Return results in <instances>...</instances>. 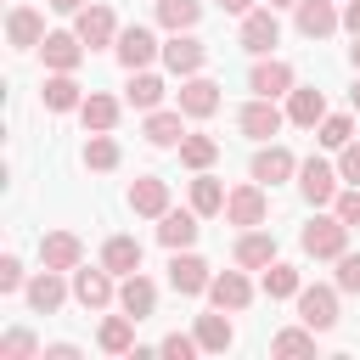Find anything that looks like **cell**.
<instances>
[{
	"instance_id": "e0dca14e",
	"label": "cell",
	"mask_w": 360,
	"mask_h": 360,
	"mask_svg": "<svg viewBox=\"0 0 360 360\" xmlns=\"http://www.w3.org/2000/svg\"><path fill=\"white\" fill-rule=\"evenodd\" d=\"M292 304H298V321L304 326H315V332H332L338 326V281L332 287H304Z\"/></svg>"
},
{
	"instance_id": "d4e9b609",
	"label": "cell",
	"mask_w": 360,
	"mask_h": 360,
	"mask_svg": "<svg viewBox=\"0 0 360 360\" xmlns=\"http://www.w3.org/2000/svg\"><path fill=\"white\" fill-rule=\"evenodd\" d=\"M45 112H79L84 107V84L73 73H45V90H39Z\"/></svg>"
},
{
	"instance_id": "4fadbf2b",
	"label": "cell",
	"mask_w": 360,
	"mask_h": 360,
	"mask_svg": "<svg viewBox=\"0 0 360 360\" xmlns=\"http://www.w3.org/2000/svg\"><path fill=\"white\" fill-rule=\"evenodd\" d=\"M298 84V73H292V62H281V56H253V73H248V90L253 96H287Z\"/></svg>"
},
{
	"instance_id": "816d5d0a",
	"label": "cell",
	"mask_w": 360,
	"mask_h": 360,
	"mask_svg": "<svg viewBox=\"0 0 360 360\" xmlns=\"http://www.w3.org/2000/svg\"><path fill=\"white\" fill-rule=\"evenodd\" d=\"M349 101H354V112H360V79H354V90H349Z\"/></svg>"
},
{
	"instance_id": "ab89813d",
	"label": "cell",
	"mask_w": 360,
	"mask_h": 360,
	"mask_svg": "<svg viewBox=\"0 0 360 360\" xmlns=\"http://www.w3.org/2000/svg\"><path fill=\"white\" fill-rule=\"evenodd\" d=\"M34 354H45V349H39V338H34L28 326H11V332L0 338V360H34Z\"/></svg>"
},
{
	"instance_id": "52a82bcc",
	"label": "cell",
	"mask_w": 360,
	"mask_h": 360,
	"mask_svg": "<svg viewBox=\"0 0 360 360\" xmlns=\"http://www.w3.org/2000/svg\"><path fill=\"white\" fill-rule=\"evenodd\" d=\"M73 28H79V39H84L90 51L118 45V17H112V6H107V0H90V6L73 17Z\"/></svg>"
},
{
	"instance_id": "60d3db41",
	"label": "cell",
	"mask_w": 360,
	"mask_h": 360,
	"mask_svg": "<svg viewBox=\"0 0 360 360\" xmlns=\"http://www.w3.org/2000/svg\"><path fill=\"white\" fill-rule=\"evenodd\" d=\"M158 354H169V360H191V354H202V343H197V332H169V338L158 343Z\"/></svg>"
},
{
	"instance_id": "c3c4849f",
	"label": "cell",
	"mask_w": 360,
	"mask_h": 360,
	"mask_svg": "<svg viewBox=\"0 0 360 360\" xmlns=\"http://www.w3.org/2000/svg\"><path fill=\"white\" fill-rule=\"evenodd\" d=\"M45 6H51V11H62V17H79L90 0H45Z\"/></svg>"
},
{
	"instance_id": "8d00e7d4",
	"label": "cell",
	"mask_w": 360,
	"mask_h": 360,
	"mask_svg": "<svg viewBox=\"0 0 360 360\" xmlns=\"http://www.w3.org/2000/svg\"><path fill=\"white\" fill-rule=\"evenodd\" d=\"M225 197H231V191H225V186H219V180H214L208 169H202V174L191 180V208H197L202 219H208V214H225Z\"/></svg>"
},
{
	"instance_id": "f546056e",
	"label": "cell",
	"mask_w": 360,
	"mask_h": 360,
	"mask_svg": "<svg viewBox=\"0 0 360 360\" xmlns=\"http://www.w3.org/2000/svg\"><path fill=\"white\" fill-rule=\"evenodd\" d=\"M264 298H298L304 292V270L298 264H287V259H276V264H264Z\"/></svg>"
},
{
	"instance_id": "f35d334b",
	"label": "cell",
	"mask_w": 360,
	"mask_h": 360,
	"mask_svg": "<svg viewBox=\"0 0 360 360\" xmlns=\"http://www.w3.org/2000/svg\"><path fill=\"white\" fill-rule=\"evenodd\" d=\"M315 141H321L326 152H338V146H349V141H354V118H349V112H326V118L315 124Z\"/></svg>"
},
{
	"instance_id": "277c9868",
	"label": "cell",
	"mask_w": 360,
	"mask_h": 360,
	"mask_svg": "<svg viewBox=\"0 0 360 360\" xmlns=\"http://www.w3.org/2000/svg\"><path fill=\"white\" fill-rule=\"evenodd\" d=\"M112 56L124 62V73H141V68H152V62L163 56V45H158V34H152L146 22H129V28H118Z\"/></svg>"
},
{
	"instance_id": "d6a6232c",
	"label": "cell",
	"mask_w": 360,
	"mask_h": 360,
	"mask_svg": "<svg viewBox=\"0 0 360 360\" xmlns=\"http://www.w3.org/2000/svg\"><path fill=\"white\" fill-rule=\"evenodd\" d=\"M118 96H107V90H90L84 96V107H79V118H84V129H118Z\"/></svg>"
},
{
	"instance_id": "cb8c5ba5",
	"label": "cell",
	"mask_w": 360,
	"mask_h": 360,
	"mask_svg": "<svg viewBox=\"0 0 360 360\" xmlns=\"http://www.w3.org/2000/svg\"><path fill=\"white\" fill-rule=\"evenodd\" d=\"M118 309H124V315H135V321H146V315L158 309V281H152V276H141V270H135V276H124V281H118Z\"/></svg>"
},
{
	"instance_id": "f1b7e54d",
	"label": "cell",
	"mask_w": 360,
	"mask_h": 360,
	"mask_svg": "<svg viewBox=\"0 0 360 360\" xmlns=\"http://www.w3.org/2000/svg\"><path fill=\"white\" fill-rule=\"evenodd\" d=\"M101 264H107L112 276H135V270H141V242H135V236H107V242H101Z\"/></svg>"
},
{
	"instance_id": "9c48e42d",
	"label": "cell",
	"mask_w": 360,
	"mask_h": 360,
	"mask_svg": "<svg viewBox=\"0 0 360 360\" xmlns=\"http://www.w3.org/2000/svg\"><path fill=\"white\" fill-rule=\"evenodd\" d=\"M281 124H287V107H276L270 96H253V101L236 112V129H242L248 141H270V135H281Z\"/></svg>"
},
{
	"instance_id": "7402d4cb",
	"label": "cell",
	"mask_w": 360,
	"mask_h": 360,
	"mask_svg": "<svg viewBox=\"0 0 360 360\" xmlns=\"http://www.w3.org/2000/svg\"><path fill=\"white\" fill-rule=\"evenodd\" d=\"M129 214H141V219H163V214H169V180L141 174V180L129 186Z\"/></svg>"
},
{
	"instance_id": "2e32d148",
	"label": "cell",
	"mask_w": 360,
	"mask_h": 360,
	"mask_svg": "<svg viewBox=\"0 0 360 360\" xmlns=\"http://www.w3.org/2000/svg\"><path fill=\"white\" fill-rule=\"evenodd\" d=\"M73 298L84 304V309H107V304H118V287H112V270L107 264H79L73 270Z\"/></svg>"
},
{
	"instance_id": "7a4b0ae2",
	"label": "cell",
	"mask_w": 360,
	"mask_h": 360,
	"mask_svg": "<svg viewBox=\"0 0 360 360\" xmlns=\"http://www.w3.org/2000/svg\"><path fill=\"white\" fill-rule=\"evenodd\" d=\"M298 242H304L309 259H338V253H349V225H343L338 214H321V208H315V219L304 225Z\"/></svg>"
},
{
	"instance_id": "484cf974",
	"label": "cell",
	"mask_w": 360,
	"mask_h": 360,
	"mask_svg": "<svg viewBox=\"0 0 360 360\" xmlns=\"http://www.w3.org/2000/svg\"><path fill=\"white\" fill-rule=\"evenodd\" d=\"M141 135H146L152 146H180V141H186V112H180V107H152L146 124H141Z\"/></svg>"
},
{
	"instance_id": "bcb514c9",
	"label": "cell",
	"mask_w": 360,
	"mask_h": 360,
	"mask_svg": "<svg viewBox=\"0 0 360 360\" xmlns=\"http://www.w3.org/2000/svg\"><path fill=\"white\" fill-rule=\"evenodd\" d=\"M45 360H79V343H45Z\"/></svg>"
},
{
	"instance_id": "d6986e66",
	"label": "cell",
	"mask_w": 360,
	"mask_h": 360,
	"mask_svg": "<svg viewBox=\"0 0 360 360\" xmlns=\"http://www.w3.org/2000/svg\"><path fill=\"white\" fill-rule=\"evenodd\" d=\"M39 264H51V270H79L84 264V242L73 236V231H45L39 236Z\"/></svg>"
},
{
	"instance_id": "8fae6325",
	"label": "cell",
	"mask_w": 360,
	"mask_h": 360,
	"mask_svg": "<svg viewBox=\"0 0 360 360\" xmlns=\"http://www.w3.org/2000/svg\"><path fill=\"white\" fill-rule=\"evenodd\" d=\"M62 276H68V270H51V264L28 276V287H22V292H28V309H34V315H56V309L68 304V292H73V287H68Z\"/></svg>"
},
{
	"instance_id": "74e56055",
	"label": "cell",
	"mask_w": 360,
	"mask_h": 360,
	"mask_svg": "<svg viewBox=\"0 0 360 360\" xmlns=\"http://www.w3.org/2000/svg\"><path fill=\"white\" fill-rule=\"evenodd\" d=\"M270 354H281V360H298V354H315V326H287V332H276L270 338Z\"/></svg>"
},
{
	"instance_id": "836d02e7",
	"label": "cell",
	"mask_w": 360,
	"mask_h": 360,
	"mask_svg": "<svg viewBox=\"0 0 360 360\" xmlns=\"http://www.w3.org/2000/svg\"><path fill=\"white\" fill-rule=\"evenodd\" d=\"M96 343H101L107 354H129V349H135V315H107L101 332H96Z\"/></svg>"
},
{
	"instance_id": "7bdbcfd3",
	"label": "cell",
	"mask_w": 360,
	"mask_h": 360,
	"mask_svg": "<svg viewBox=\"0 0 360 360\" xmlns=\"http://www.w3.org/2000/svg\"><path fill=\"white\" fill-rule=\"evenodd\" d=\"M332 264H338V276H332L338 292H360V253H338Z\"/></svg>"
},
{
	"instance_id": "7dc6e473",
	"label": "cell",
	"mask_w": 360,
	"mask_h": 360,
	"mask_svg": "<svg viewBox=\"0 0 360 360\" xmlns=\"http://www.w3.org/2000/svg\"><path fill=\"white\" fill-rule=\"evenodd\" d=\"M343 28L360 34V0H343Z\"/></svg>"
},
{
	"instance_id": "5bb4252c",
	"label": "cell",
	"mask_w": 360,
	"mask_h": 360,
	"mask_svg": "<svg viewBox=\"0 0 360 360\" xmlns=\"http://www.w3.org/2000/svg\"><path fill=\"white\" fill-rule=\"evenodd\" d=\"M248 174H253L259 186H281V180H292V174H298V158H292V152H287L281 141H270V146L259 141V152H253Z\"/></svg>"
},
{
	"instance_id": "d590c367",
	"label": "cell",
	"mask_w": 360,
	"mask_h": 360,
	"mask_svg": "<svg viewBox=\"0 0 360 360\" xmlns=\"http://www.w3.org/2000/svg\"><path fill=\"white\" fill-rule=\"evenodd\" d=\"M214 158H219V141H214V135H191V129H186V141H180V163H186L191 174H202V169H214Z\"/></svg>"
},
{
	"instance_id": "ee69618b",
	"label": "cell",
	"mask_w": 360,
	"mask_h": 360,
	"mask_svg": "<svg viewBox=\"0 0 360 360\" xmlns=\"http://www.w3.org/2000/svg\"><path fill=\"white\" fill-rule=\"evenodd\" d=\"M22 287H28V270H22L17 253H6L0 259V292H22Z\"/></svg>"
},
{
	"instance_id": "b9f144b4",
	"label": "cell",
	"mask_w": 360,
	"mask_h": 360,
	"mask_svg": "<svg viewBox=\"0 0 360 360\" xmlns=\"http://www.w3.org/2000/svg\"><path fill=\"white\" fill-rule=\"evenodd\" d=\"M332 214H338L349 231H360V186H343V191H338V202H332Z\"/></svg>"
},
{
	"instance_id": "9a60e30c",
	"label": "cell",
	"mask_w": 360,
	"mask_h": 360,
	"mask_svg": "<svg viewBox=\"0 0 360 360\" xmlns=\"http://www.w3.org/2000/svg\"><path fill=\"white\" fill-rule=\"evenodd\" d=\"M225 219L242 225V231H248V225H264V219H270V197H264V186H259V180L236 186V191L225 197Z\"/></svg>"
},
{
	"instance_id": "603a6c76",
	"label": "cell",
	"mask_w": 360,
	"mask_h": 360,
	"mask_svg": "<svg viewBox=\"0 0 360 360\" xmlns=\"http://www.w3.org/2000/svg\"><path fill=\"white\" fill-rule=\"evenodd\" d=\"M231 259H236L242 270H264V264H276V236H270V231H259V225H248V231L236 236Z\"/></svg>"
},
{
	"instance_id": "4316f807",
	"label": "cell",
	"mask_w": 360,
	"mask_h": 360,
	"mask_svg": "<svg viewBox=\"0 0 360 360\" xmlns=\"http://www.w3.org/2000/svg\"><path fill=\"white\" fill-rule=\"evenodd\" d=\"M197 219H202L197 208H169V214L158 219V242H163L169 253H174V248H191V242H197V231H202Z\"/></svg>"
},
{
	"instance_id": "e575fe53",
	"label": "cell",
	"mask_w": 360,
	"mask_h": 360,
	"mask_svg": "<svg viewBox=\"0 0 360 360\" xmlns=\"http://www.w3.org/2000/svg\"><path fill=\"white\" fill-rule=\"evenodd\" d=\"M158 22L169 34H186V28L202 22V0H158Z\"/></svg>"
},
{
	"instance_id": "1f68e13d",
	"label": "cell",
	"mask_w": 360,
	"mask_h": 360,
	"mask_svg": "<svg viewBox=\"0 0 360 360\" xmlns=\"http://www.w3.org/2000/svg\"><path fill=\"white\" fill-rule=\"evenodd\" d=\"M124 101H129V107H141V112H152V107H163V79H158L152 68H141V73H129V84H124Z\"/></svg>"
},
{
	"instance_id": "ffe728a7",
	"label": "cell",
	"mask_w": 360,
	"mask_h": 360,
	"mask_svg": "<svg viewBox=\"0 0 360 360\" xmlns=\"http://www.w3.org/2000/svg\"><path fill=\"white\" fill-rule=\"evenodd\" d=\"M45 34H51V28H45V17H39L34 6H11V11H6V39H11V51H39Z\"/></svg>"
},
{
	"instance_id": "5b68a950",
	"label": "cell",
	"mask_w": 360,
	"mask_h": 360,
	"mask_svg": "<svg viewBox=\"0 0 360 360\" xmlns=\"http://www.w3.org/2000/svg\"><path fill=\"white\" fill-rule=\"evenodd\" d=\"M208 281H214V270H208L202 253H191V248H174V253H169V287H174L180 298L208 292Z\"/></svg>"
},
{
	"instance_id": "f6af8a7d",
	"label": "cell",
	"mask_w": 360,
	"mask_h": 360,
	"mask_svg": "<svg viewBox=\"0 0 360 360\" xmlns=\"http://www.w3.org/2000/svg\"><path fill=\"white\" fill-rule=\"evenodd\" d=\"M338 174H343V186H360V141L338 146Z\"/></svg>"
},
{
	"instance_id": "6da1fadb",
	"label": "cell",
	"mask_w": 360,
	"mask_h": 360,
	"mask_svg": "<svg viewBox=\"0 0 360 360\" xmlns=\"http://www.w3.org/2000/svg\"><path fill=\"white\" fill-rule=\"evenodd\" d=\"M338 191H343L338 163H326V158H304V163H298V197H304L309 208H332Z\"/></svg>"
},
{
	"instance_id": "681fc988",
	"label": "cell",
	"mask_w": 360,
	"mask_h": 360,
	"mask_svg": "<svg viewBox=\"0 0 360 360\" xmlns=\"http://www.w3.org/2000/svg\"><path fill=\"white\" fill-rule=\"evenodd\" d=\"M259 0H219V11H231V17H248Z\"/></svg>"
},
{
	"instance_id": "ac0fdd59",
	"label": "cell",
	"mask_w": 360,
	"mask_h": 360,
	"mask_svg": "<svg viewBox=\"0 0 360 360\" xmlns=\"http://www.w3.org/2000/svg\"><path fill=\"white\" fill-rule=\"evenodd\" d=\"M219 84L208 79V73H191V79H180V112L186 118H214L219 112Z\"/></svg>"
},
{
	"instance_id": "7c38bea8",
	"label": "cell",
	"mask_w": 360,
	"mask_h": 360,
	"mask_svg": "<svg viewBox=\"0 0 360 360\" xmlns=\"http://www.w3.org/2000/svg\"><path fill=\"white\" fill-rule=\"evenodd\" d=\"M292 28L304 39H326V34L343 28V11H338V0H298L292 6Z\"/></svg>"
},
{
	"instance_id": "f907efd6",
	"label": "cell",
	"mask_w": 360,
	"mask_h": 360,
	"mask_svg": "<svg viewBox=\"0 0 360 360\" xmlns=\"http://www.w3.org/2000/svg\"><path fill=\"white\" fill-rule=\"evenodd\" d=\"M349 62H354V73H360V34H354V45H349Z\"/></svg>"
},
{
	"instance_id": "30bf717a",
	"label": "cell",
	"mask_w": 360,
	"mask_h": 360,
	"mask_svg": "<svg viewBox=\"0 0 360 360\" xmlns=\"http://www.w3.org/2000/svg\"><path fill=\"white\" fill-rule=\"evenodd\" d=\"M208 304L225 309V315L248 309V304H253V281H248V270H242V264H236V270H214V281H208Z\"/></svg>"
},
{
	"instance_id": "f5cc1de1",
	"label": "cell",
	"mask_w": 360,
	"mask_h": 360,
	"mask_svg": "<svg viewBox=\"0 0 360 360\" xmlns=\"http://www.w3.org/2000/svg\"><path fill=\"white\" fill-rule=\"evenodd\" d=\"M270 6H276V11H281V6H298V0H270Z\"/></svg>"
},
{
	"instance_id": "8992f818",
	"label": "cell",
	"mask_w": 360,
	"mask_h": 360,
	"mask_svg": "<svg viewBox=\"0 0 360 360\" xmlns=\"http://www.w3.org/2000/svg\"><path fill=\"white\" fill-rule=\"evenodd\" d=\"M84 39H79V28H51L45 39H39V56H45V68L51 73H79V62H84Z\"/></svg>"
},
{
	"instance_id": "44dd1931",
	"label": "cell",
	"mask_w": 360,
	"mask_h": 360,
	"mask_svg": "<svg viewBox=\"0 0 360 360\" xmlns=\"http://www.w3.org/2000/svg\"><path fill=\"white\" fill-rule=\"evenodd\" d=\"M321 118H326V90H315V84H292V90H287V124L315 129Z\"/></svg>"
},
{
	"instance_id": "4dcf8cb0",
	"label": "cell",
	"mask_w": 360,
	"mask_h": 360,
	"mask_svg": "<svg viewBox=\"0 0 360 360\" xmlns=\"http://www.w3.org/2000/svg\"><path fill=\"white\" fill-rule=\"evenodd\" d=\"M197 343H202V354H225V349L236 343V326L225 321V309H214V315H197Z\"/></svg>"
},
{
	"instance_id": "83f0119b",
	"label": "cell",
	"mask_w": 360,
	"mask_h": 360,
	"mask_svg": "<svg viewBox=\"0 0 360 360\" xmlns=\"http://www.w3.org/2000/svg\"><path fill=\"white\" fill-rule=\"evenodd\" d=\"M124 163V146L112 141V129H90V141H84V169H96V174H112Z\"/></svg>"
},
{
	"instance_id": "ba28073f",
	"label": "cell",
	"mask_w": 360,
	"mask_h": 360,
	"mask_svg": "<svg viewBox=\"0 0 360 360\" xmlns=\"http://www.w3.org/2000/svg\"><path fill=\"white\" fill-rule=\"evenodd\" d=\"M163 68L180 73V79H191V73L208 68V45H202L191 28H186V34H169V39H163Z\"/></svg>"
},
{
	"instance_id": "3957f363",
	"label": "cell",
	"mask_w": 360,
	"mask_h": 360,
	"mask_svg": "<svg viewBox=\"0 0 360 360\" xmlns=\"http://www.w3.org/2000/svg\"><path fill=\"white\" fill-rule=\"evenodd\" d=\"M236 45H242L248 56H270V51L281 45V22H276V6H253V11L242 17V28H236Z\"/></svg>"
}]
</instances>
